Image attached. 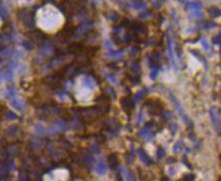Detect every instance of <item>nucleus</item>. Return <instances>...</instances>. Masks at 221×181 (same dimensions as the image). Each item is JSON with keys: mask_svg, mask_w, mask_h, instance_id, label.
<instances>
[{"mask_svg": "<svg viewBox=\"0 0 221 181\" xmlns=\"http://www.w3.org/2000/svg\"><path fill=\"white\" fill-rule=\"evenodd\" d=\"M164 155H165V152H164V150L163 149H158V152H157V158L158 159H162L163 157H164Z\"/></svg>", "mask_w": 221, "mask_h": 181, "instance_id": "39448f33", "label": "nucleus"}, {"mask_svg": "<svg viewBox=\"0 0 221 181\" xmlns=\"http://www.w3.org/2000/svg\"><path fill=\"white\" fill-rule=\"evenodd\" d=\"M108 161L109 163H110V167L112 169H115L117 167V165H118V160H117L116 158V155H111V156H109Z\"/></svg>", "mask_w": 221, "mask_h": 181, "instance_id": "f03ea898", "label": "nucleus"}, {"mask_svg": "<svg viewBox=\"0 0 221 181\" xmlns=\"http://www.w3.org/2000/svg\"><path fill=\"white\" fill-rule=\"evenodd\" d=\"M180 145H182V142H178L177 144L175 145V147H174V151H175V152H180V151L182 150V148H180Z\"/></svg>", "mask_w": 221, "mask_h": 181, "instance_id": "423d86ee", "label": "nucleus"}, {"mask_svg": "<svg viewBox=\"0 0 221 181\" xmlns=\"http://www.w3.org/2000/svg\"><path fill=\"white\" fill-rule=\"evenodd\" d=\"M139 155H140V159L142 160V162L146 165H151L152 164V161H151L150 157L145 153L144 150H140L139 151Z\"/></svg>", "mask_w": 221, "mask_h": 181, "instance_id": "f257e3e1", "label": "nucleus"}, {"mask_svg": "<svg viewBox=\"0 0 221 181\" xmlns=\"http://www.w3.org/2000/svg\"><path fill=\"white\" fill-rule=\"evenodd\" d=\"M96 171L99 173V174H105L106 172V166L103 163H99L98 165L96 166Z\"/></svg>", "mask_w": 221, "mask_h": 181, "instance_id": "20e7f679", "label": "nucleus"}, {"mask_svg": "<svg viewBox=\"0 0 221 181\" xmlns=\"http://www.w3.org/2000/svg\"><path fill=\"white\" fill-rule=\"evenodd\" d=\"M121 171H122L123 175H124V176H125V178H126V180H127V181H136V179H135L134 175L131 174V173H129L127 170H124V169L121 168Z\"/></svg>", "mask_w": 221, "mask_h": 181, "instance_id": "7ed1b4c3", "label": "nucleus"}]
</instances>
